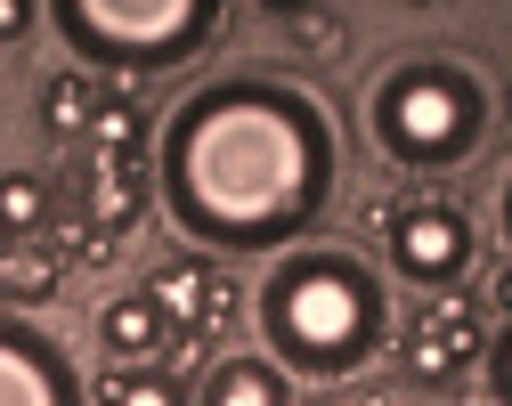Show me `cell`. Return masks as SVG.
<instances>
[{
    "label": "cell",
    "instance_id": "obj_1",
    "mask_svg": "<svg viewBox=\"0 0 512 406\" xmlns=\"http://www.w3.org/2000/svg\"><path fill=\"white\" fill-rule=\"evenodd\" d=\"M334 195V122L309 90L236 74L196 90L163 130V203L212 252H269Z\"/></svg>",
    "mask_w": 512,
    "mask_h": 406
},
{
    "label": "cell",
    "instance_id": "obj_2",
    "mask_svg": "<svg viewBox=\"0 0 512 406\" xmlns=\"http://www.w3.org/2000/svg\"><path fill=\"white\" fill-rule=\"evenodd\" d=\"M261 325L285 366L301 374H350L374 358L382 342V293L350 252H301L285 260L269 293H261Z\"/></svg>",
    "mask_w": 512,
    "mask_h": 406
},
{
    "label": "cell",
    "instance_id": "obj_3",
    "mask_svg": "<svg viewBox=\"0 0 512 406\" xmlns=\"http://www.w3.org/2000/svg\"><path fill=\"white\" fill-rule=\"evenodd\" d=\"M49 17L98 74H163L204 49L220 0H49Z\"/></svg>",
    "mask_w": 512,
    "mask_h": 406
},
{
    "label": "cell",
    "instance_id": "obj_4",
    "mask_svg": "<svg viewBox=\"0 0 512 406\" xmlns=\"http://www.w3.org/2000/svg\"><path fill=\"white\" fill-rule=\"evenodd\" d=\"M480 90L456 74V65H399L374 98V130L399 163H423V171H447L480 147Z\"/></svg>",
    "mask_w": 512,
    "mask_h": 406
},
{
    "label": "cell",
    "instance_id": "obj_5",
    "mask_svg": "<svg viewBox=\"0 0 512 406\" xmlns=\"http://www.w3.org/2000/svg\"><path fill=\"white\" fill-rule=\"evenodd\" d=\"M0 406H82L74 358L9 309H0Z\"/></svg>",
    "mask_w": 512,
    "mask_h": 406
},
{
    "label": "cell",
    "instance_id": "obj_6",
    "mask_svg": "<svg viewBox=\"0 0 512 406\" xmlns=\"http://www.w3.org/2000/svg\"><path fill=\"white\" fill-rule=\"evenodd\" d=\"M391 268L415 285H456L472 268V228L447 203H407V212H391Z\"/></svg>",
    "mask_w": 512,
    "mask_h": 406
},
{
    "label": "cell",
    "instance_id": "obj_7",
    "mask_svg": "<svg viewBox=\"0 0 512 406\" xmlns=\"http://www.w3.org/2000/svg\"><path fill=\"white\" fill-rule=\"evenodd\" d=\"M472 350H480V317H472V309H439V317H423V325H415L407 366H415L423 382H439V374H456Z\"/></svg>",
    "mask_w": 512,
    "mask_h": 406
},
{
    "label": "cell",
    "instance_id": "obj_8",
    "mask_svg": "<svg viewBox=\"0 0 512 406\" xmlns=\"http://www.w3.org/2000/svg\"><path fill=\"white\" fill-rule=\"evenodd\" d=\"M204 406H285V374L261 358H220L204 374Z\"/></svg>",
    "mask_w": 512,
    "mask_h": 406
},
{
    "label": "cell",
    "instance_id": "obj_9",
    "mask_svg": "<svg viewBox=\"0 0 512 406\" xmlns=\"http://www.w3.org/2000/svg\"><path fill=\"white\" fill-rule=\"evenodd\" d=\"M98 333H106V350H114V358H155V350L171 342V317H163L155 293H147V301H114Z\"/></svg>",
    "mask_w": 512,
    "mask_h": 406
},
{
    "label": "cell",
    "instance_id": "obj_10",
    "mask_svg": "<svg viewBox=\"0 0 512 406\" xmlns=\"http://www.w3.org/2000/svg\"><path fill=\"white\" fill-rule=\"evenodd\" d=\"M106 406H187V398H179V382L155 374V366H122V374L106 382Z\"/></svg>",
    "mask_w": 512,
    "mask_h": 406
},
{
    "label": "cell",
    "instance_id": "obj_11",
    "mask_svg": "<svg viewBox=\"0 0 512 406\" xmlns=\"http://www.w3.org/2000/svg\"><path fill=\"white\" fill-rule=\"evenodd\" d=\"M41 212H49V187L41 179H0V236L41 228Z\"/></svg>",
    "mask_w": 512,
    "mask_h": 406
},
{
    "label": "cell",
    "instance_id": "obj_12",
    "mask_svg": "<svg viewBox=\"0 0 512 406\" xmlns=\"http://www.w3.org/2000/svg\"><path fill=\"white\" fill-rule=\"evenodd\" d=\"M82 114H90V74H66L49 90V130H74Z\"/></svg>",
    "mask_w": 512,
    "mask_h": 406
},
{
    "label": "cell",
    "instance_id": "obj_13",
    "mask_svg": "<svg viewBox=\"0 0 512 406\" xmlns=\"http://www.w3.org/2000/svg\"><path fill=\"white\" fill-rule=\"evenodd\" d=\"M90 130H98V147H106V155H122V147H131V130H139V114H131V106H98Z\"/></svg>",
    "mask_w": 512,
    "mask_h": 406
},
{
    "label": "cell",
    "instance_id": "obj_14",
    "mask_svg": "<svg viewBox=\"0 0 512 406\" xmlns=\"http://www.w3.org/2000/svg\"><path fill=\"white\" fill-rule=\"evenodd\" d=\"M49 285H57L49 260H9V277H0V293H25V301H41Z\"/></svg>",
    "mask_w": 512,
    "mask_h": 406
},
{
    "label": "cell",
    "instance_id": "obj_15",
    "mask_svg": "<svg viewBox=\"0 0 512 406\" xmlns=\"http://www.w3.org/2000/svg\"><path fill=\"white\" fill-rule=\"evenodd\" d=\"M98 220H131V179H98Z\"/></svg>",
    "mask_w": 512,
    "mask_h": 406
},
{
    "label": "cell",
    "instance_id": "obj_16",
    "mask_svg": "<svg viewBox=\"0 0 512 406\" xmlns=\"http://www.w3.org/2000/svg\"><path fill=\"white\" fill-rule=\"evenodd\" d=\"M33 25V0H0V41H17Z\"/></svg>",
    "mask_w": 512,
    "mask_h": 406
},
{
    "label": "cell",
    "instance_id": "obj_17",
    "mask_svg": "<svg viewBox=\"0 0 512 406\" xmlns=\"http://www.w3.org/2000/svg\"><path fill=\"white\" fill-rule=\"evenodd\" d=\"M496 390H504V406H512V325H504V342H496Z\"/></svg>",
    "mask_w": 512,
    "mask_h": 406
},
{
    "label": "cell",
    "instance_id": "obj_18",
    "mask_svg": "<svg viewBox=\"0 0 512 406\" xmlns=\"http://www.w3.org/2000/svg\"><path fill=\"white\" fill-rule=\"evenodd\" d=\"M496 309H512V268H504V277H496Z\"/></svg>",
    "mask_w": 512,
    "mask_h": 406
},
{
    "label": "cell",
    "instance_id": "obj_19",
    "mask_svg": "<svg viewBox=\"0 0 512 406\" xmlns=\"http://www.w3.org/2000/svg\"><path fill=\"white\" fill-rule=\"evenodd\" d=\"M504 236H512V187H504Z\"/></svg>",
    "mask_w": 512,
    "mask_h": 406
},
{
    "label": "cell",
    "instance_id": "obj_20",
    "mask_svg": "<svg viewBox=\"0 0 512 406\" xmlns=\"http://www.w3.org/2000/svg\"><path fill=\"white\" fill-rule=\"evenodd\" d=\"M269 9H301V0H269Z\"/></svg>",
    "mask_w": 512,
    "mask_h": 406
},
{
    "label": "cell",
    "instance_id": "obj_21",
    "mask_svg": "<svg viewBox=\"0 0 512 406\" xmlns=\"http://www.w3.org/2000/svg\"><path fill=\"white\" fill-rule=\"evenodd\" d=\"M0 277H9V252H0Z\"/></svg>",
    "mask_w": 512,
    "mask_h": 406
}]
</instances>
